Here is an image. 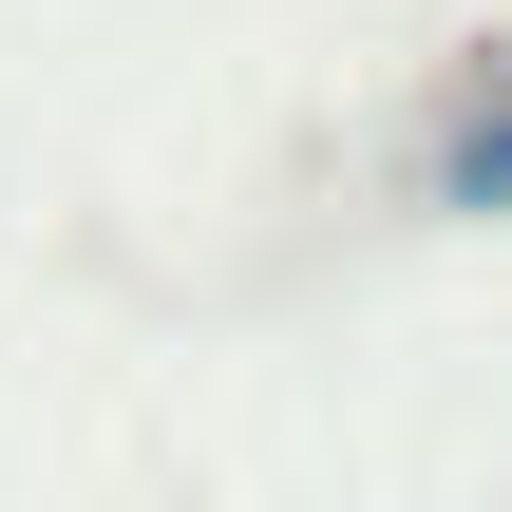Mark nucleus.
Returning <instances> with one entry per match:
<instances>
[{"label":"nucleus","instance_id":"f257e3e1","mask_svg":"<svg viewBox=\"0 0 512 512\" xmlns=\"http://www.w3.org/2000/svg\"><path fill=\"white\" fill-rule=\"evenodd\" d=\"M437 209H475V228H512V76L456 114V152H437Z\"/></svg>","mask_w":512,"mask_h":512}]
</instances>
